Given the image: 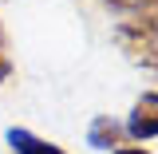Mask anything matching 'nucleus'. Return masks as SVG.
Returning <instances> with one entry per match:
<instances>
[{
  "label": "nucleus",
  "instance_id": "1",
  "mask_svg": "<svg viewBox=\"0 0 158 154\" xmlns=\"http://www.w3.org/2000/svg\"><path fill=\"white\" fill-rule=\"evenodd\" d=\"M118 52L142 71L158 75V24H142V20H123L115 28Z\"/></svg>",
  "mask_w": 158,
  "mask_h": 154
},
{
  "label": "nucleus",
  "instance_id": "2",
  "mask_svg": "<svg viewBox=\"0 0 158 154\" xmlns=\"http://www.w3.org/2000/svg\"><path fill=\"white\" fill-rule=\"evenodd\" d=\"M123 135L131 138L135 146L158 138V91H142V95L135 99L131 115H127V123H123Z\"/></svg>",
  "mask_w": 158,
  "mask_h": 154
},
{
  "label": "nucleus",
  "instance_id": "3",
  "mask_svg": "<svg viewBox=\"0 0 158 154\" xmlns=\"http://www.w3.org/2000/svg\"><path fill=\"white\" fill-rule=\"evenodd\" d=\"M4 142H8L12 154H67L63 146L40 138L36 131H28V127H8V131H4Z\"/></svg>",
  "mask_w": 158,
  "mask_h": 154
},
{
  "label": "nucleus",
  "instance_id": "4",
  "mask_svg": "<svg viewBox=\"0 0 158 154\" xmlns=\"http://www.w3.org/2000/svg\"><path fill=\"white\" fill-rule=\"evenodd\" d=\"M123 123L111 115H95L91 119V127H87V146H95V150H115L123 146Z\"/></svg>",
  "mask_w": 158,
  "mask_h": 154
},
{
  "label": "nucleus",
  "instance_id": "5",
  "mask_svg": "<svg viewBox=\"0 0 158 154\" xmlns=\"http://www.w3.org/2000/svg\"><path fill=\"white\" fill-rule=\"evenodd\" d=\"M107 8H115L131 20H142V24H158V0H103Z\"/></svg>",
  "mask_w": 158,
  "mask_h": 154
},
{
  "label": "nucleus",
  "instance_id": "6",
  "mask_svg": "<svg viewBox=\"0 0 158 154\" xmlns=\"http://www.w3.org/2000/svg\"><path fill=\"white\" fill-rule=\"evenodd\" d=\"M12 79V59H8V44H4V20H0V83Z\"/></svg>",
  "mask_w": 158,
  "mask_h": 154
},
{
  "label": "nucleus",
  "instance_id": "7",
  "mask_svg": "<svg viewBox=\"0 0 158 154\" xmlns=\"http://www.w3.org/2000/svg\"><path fill=\"white\" fill-rule=\"evenodd\" d=\"M111 154H154V150H146V146H115Z\"/></svg>",
  "mask_w": 158,
  "mask_h": 154
}]
</instances>
